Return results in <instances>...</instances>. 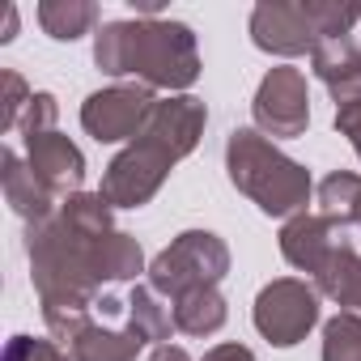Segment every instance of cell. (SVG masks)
<instances>
[{"label":"cell","mask_w":361,"mask_h":361,"mask_svg":"<svg viewBox=\"0 0 361 361\" xmlns=\"http://www.w3.org/2000/svg\"><path fill=\"white\" fill-rule=\"evenodd\" d=\"M30 281L43 302V323L60 344H73L94 327L98 289L111 281H136L145 251L132 234L115 230L111 204L98 192H77L35 226H26Z\"/></svg>","instance_id":"cell-1"},{"label":"cell","mask_w":361,"mask_h":361,"mask_svg":"<svg viewBox=\"0 0 361 361\" xmlns=\"http://www.w3.org/2000/svg\"><path fill=\"white\" fill-rule=\"evenodd\" d=\"M204 123H209V106L200 98H192V94L161 98L153 106V115L145 119V128L111 157L98 196L111 209L149 204L161 192V183L170 178V170L200 145Z\"/></svg>","instance_id":"cell-2"},{"label":"cell","mask_w":361,"mask_h":361,"mask_svg":"<svg viewBox=\"0 0 361 361\" xmlns=\"http://www.w3.org/2000/svg\"><path fill=\"white\" fill-rule=\"evenodd\" d=\"M94 64L106 77H132L149 90L183 94L200 77V47L192 26L170 18L106 22L94 35Z\"/></svg>","instance_id":"cell-3"},{"label":"cell","mask_w":361,"mask_h":361,"mask_svg":"<svg viewBox=\"0 0 361 361\" xmlns=\"http://www.w3.org/2000/svg\"><path fill=\"white\" fill-rule=\"evenodd\" d=\"M226 170L230 183L268 217H298L310 204V170L281 153L264 132L255 128H234L226 140Z\"/></svg>","instance_id":"cell-4"},{"label":"cell","mask_w":361,"mask_h":361,"mask_svg":"<svg viewBox=\"0 0 361 361\" xmlns=\"http://www.w3.org/2000/svg\"><path fill=\"white\" fill-rule=\"evenodd\" d=\"M226 272H230V247L213 230H183L149 264V289L174 302L192 289H217Z\"/></svg>","instance_id":"cell-5"},{"label":"cell","mask_w":361,"mask_h":361,"mask_svg":"<svg viewBox=\"0 0 361 361\" xmlns=\"http://www.w3.org/2000/svg\"><path fill=\"white\" fill-rule=\"evenodd\" d=\"M255 331L276 344V348H293L298 340L310 336V327L319 323V289L298 281V276H281L268 281L255 298Z\"/></svg>","instance_id":"cell-6"},{"label":"cell","mask_w":361,"mask_h":361,"mask_svg":"<svg viewBox=\"0 0 361 361\" xmlns=\"http://www.w3.org/2000/svg\"><path fill=\"white\" fill-rule=\"evenodd\" d=\"M255 115V132H264L268 140H289L302 136L310 123V90H306V73L293 64L268 68V77L255 90L251 102Z\"/></svg>","instance_id":"cell-7"},{"label":"cell","mask_w":361,"mask_h":361,"mask_svg":"<svg viewBox=\"0 0 361 361\" xmlns=\"http://www.w3.org/2000/svg\"><path fill=\"white\" fill-rule=\"evenodd\" d=\"M153 106H157V98H153L149 85H140V81H115V85H106V90H98V94L85 98L81 128L98 145L132 140L145 128V119L153 115Z\"/></svg>","instance_id":"cell-8"},{"label":"cell","mask_w":361,"mask_h":361,"mask_svg":"<svg viewBox=\"0 0 361 361\" xmlns=\"http://www.w3.org/2000/svg\"><path fill=\"white\" fill-rule=\"evenodd\" d=\"M251 43L268 56H310L323 39L310 0H264L251 9Z\"/></svg>","instance_id":"cell-9"},{"label":"cell","mask_w":361,"mask_h":361,"mask_svg":"<svg viewBox=\"0 0 361 361\" xmlns=\"http://www.w3.org/2000/svg\"><path fill=\"white\" fill-rule=\"evenodd\" d=\"M344 243H353L348 226L327 213H298L281 226V255H285V264H293L306 276H314Z\"/></svg>","instance_id":"cell-10"},{"label":"cell","mask_w":361,"mask_h":361,"mask_svg":"<svg viewBox=\"0 0 361 361\" xmlns=\"http://www.w3.org/2000/svg\"><path fill=\"white\" fill-rule=\"evenodd\" d=\"M26 166L35 170V178L56 196L68 200L81 192L85 183V153L64 136V132H43V136H26Z\"/></svg>","instance_id":"cell-11"},{"label":"cell","mask_w":361,"mask_h":361,"mask_svg":"<svg viewBox=\"0 0 361 361\" xmlns=\"http://www.w3.org/2000/svg\"><path fill=\"white\" fill-rule=\"evenodd\" d=\"M310 68H314V77L327 85V94H331L336 106L361 102V43H357L353 35L323 39V43L310 51Z\"/></svg>","instance_id":"cell-12"},{"label":"cell","mask_w":361,"mask_h":361,"mask_svg":"<svg viewBox=\"0 0 361 361\" xmlns=\"http://www.w3.org/2000/svg\"><path fill=\"white\" fill-rule=\"evenodd\" d=\"M0 183H5V200L18 217H26V226L51 217L60 209V200L35 178V170L18 157V149H5L0 153Z\"/></svg>","instance_id":"cell-13"},{"label":"cell","mask_w":361,"mask_h":361,"mask_svg":"<svg viewBox=\"0 0 361 361\" xmlns=\"http://www.w3.org/2000/svg\"><path fill=\"white\" fill-rule=\"evenodd\" d=\"M310 285L319 289V298H331L340 306V314H357L361 319V255L353 243H344L314 276Z\"/></svg>","instance_id":"cell-14"},{"label":"cell","mask_w":361,"mask_h":361,"mask_svg":"<svg viewBox=\"0 0 361 361\" xmlns=\"http://www.w3.org/2000/svg\"><path fill=\"white\" fill-rule=\"evenodd\" d=\"M149 340H145V331L140 327H123V331H111V327H102V323H94L90 331H81L73 344H68V353H73V361H136V353L145 348Z\"/></svg>","instance_id":"cell-15"},{"label":"cell","mask_w":361,"mask_h":361,"mask_svg":"<svg viewBox=\"0 0 361 361\" xmlns=\"http://www.w3.org/2000/svg\"><path fill=\"white\" fill-rule=\"evenodd\" d=\"M170 314H174V331L183 336H213L226 327V298L217 289H192L183 298L170 302Z\"/></svg>","instance_id":"cell-16"},{"label":"cell","mask_w":361,"mask_h":361,"mask_svg":"<svg viewBox=\"0 0 361 361\" xmlns=\"http://www.w3.org/2000/svg\"><path fill=\"white\" fill-rule=\"evenodd\" d=\"M98 5H90V0H43L39 5V26L56 39V43H73L81 39L85 30H94L98 22Z\"/></svg>","instance_id":"cell-17"},{"label":"cell","mask_w":361,"mask_h":361,"mask_svg":"<svg viewBox=\"0 0 361 361\" xmlns=\"http://www.w3.org/2000/svg\"><path fill=\"white\" fill-rule=\"evenodd\" d=\"M319 213H327L344 226H361V174L331 170L319 183Z\"/></svg>","instance_id":"cell-18"},{"label":"cell","mask_w":361,"mask_h":361,"mask_svg":"<svg viewBox=\"0 0 361 361\" xmlns=\"http://www.w3.org/2000/svg\"><path fill=\"white\" fill-rule=\"evenodd\" d=\"M128 323L145 331V340L157 348V344H170V331H174V314L170 306H161V298L149 289V285H132V298H128Z\"/></svg>","instance_id":"cell-19"},{"label":"cell","mask_w":361,"mask_h":361,"mask_svg":"<svg viewBox=\"0 0 361 361\" xmlns=\"http://www.w3.org/2000/svg\"><path fill=\"white\" fill-rule=\"evenodd\" d=\"M323 361H361V319L336 314L323 323Z\"/></svg>","instance_id":"cell-20"},{"label":"cell","mask_w":361,"mask_h":361,"mask_svg":"<svg viewBox=\"0 0 361 361\" xmlns=\"http://www.w3.org/2000/svg\"><path fill=\"white\" fill-rule=\"evenodd\" d=\"M0 90H5V98H0V132H13V128L22 123V115H26V106H30L35 90H30V85H26V77H22V73H13V68L0 73Z\"/></svg>","instance_id":"cell-21"},{"label":"cell","mask_w":361,"mask_h":361,"mask_svg":"<svg viewBox=\"0 0 361 361\" xmlns=\"http://www.w3.org/2000/svg\"><path fill=\"white\" fill-rule=\"evenodd\" d=\"M56 115H60V106H56V94H47V90H35V98H30V106H26L22 123H18L22 140H26V136L56 132Z\"/></svg>","instance_id":"cell-22"},{"label":"cell","mask_w":361,"mask_h":361,"mask_svg":"<svg viewBox=\"0 0 361 361\" xmlns=\"http://www.w3.org/2000/svg\"><path fill=\"white\" fill-rule=\"evenodd\" d=\"M5 361H73L60 340H35V336H13L5 348Z\"/></svg>","instance_id":"cell-23"},{"label":"cell","mask_w":361,"mask_h":361,"mask_svg":"<svg viewBox=\"0 0 361 361\" xmlns=\"http://www.w3.org/2000/svg\"><path fill=\"white\" fill-rule=\"evenodd\" d=\"M336 132L348 136L353 153L361 157V102H348V106H336Z\"/></svg>","instance_id":"cell-24"},{"label":"cell","mask_w":361,"mask_h":361,"mask_svg":"<svg viewBox=\"0 0 361 361\" xmlns=\"http://www.w3.org/2000/svg\"><path fill=\"white\" fill-rule=\"evenodd\" d=\"M200 361H255V353L247 344H238V340H226V344H213Z\"/></svg>","instance_id":"cell-25"},{"label":"cell","mask_w":361,"mask_h":361,"mask_svg":"<svg viewBox=\"0 0 361 361\" xmlns=\"http://www.w3.org/2000/svg\"><path fill=\"white\" fill-rule=\"evenodd\" d=\"M149 361H192V353L178 348V344H157V348L149 353Z\"/></svg>","instance_id":"cell-26"},{"label":"cell","mask_w":361,"mask_h":361,"mask_svg":"<svg viewBox=\"0 0 361 361\" xmlns=\"http://www.w3.org/2000/svg\"><path fill=\"white\" fill-rule=\"evenodd\" d=\"M13 30H18V9H13V5H5V39H0V43H9V39H13Z\"/></svg>","instance_id":"cell-27"}]
</instances>
